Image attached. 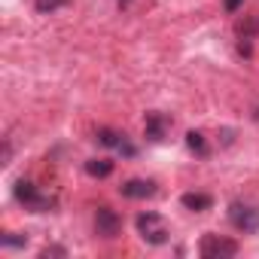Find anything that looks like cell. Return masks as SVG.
I'll return each instance as SVG.
<instances>
[{"instance_id": "obj_15", "label": "cell", "mask_w": 259, "mask_h": 259, "mask_svg": "<svg viewBox=\"0 0 259 259\" xmlns=\"http://www.w3.org/2000/svg\"><path fill=\"white\" fill-rule=\"evenodd\" d=\"M241 4H244V0H223L226 13H238V10H241Z\"/></svg>"}, {"instance_id": "obj_7", "label": "cell", "mask_w": 259, "mask_h": 259, "mask_svg": "<svg viewBox=\"0 0 259 259\" xmlns=\"http://www.w3.org/2000/svg\"><path fill=\"white\" fill-rule=\"evenodd\" d=\"M119 192L125 195V198H153L156 195V183L153 180H125L122 186H119Z\"/></svg>"}, {"instance_id": "obj_10", "label": "cell", "mask_w": 259, "mask_h": 259, "mask_svg": "<svg viewBox=\"0 0 259 259\" xmlns=\"http://www.w3.org/2000/svg\"><path fill=\"white\" fill-rule=\"evenodd\" d=\"M95 141H98L101 147H110V150H119V147L125 144V135H119V132H113V128H98V135H95Z\"/></svg>"}, {"instance_id": "obj_9", "label": "cell", "mask_w": 259, "mask_h": 259, "mask_svg": "<svg viewBox=\"0 0 259 259\" xmlns=\"http://www.w3.org/2000/svg\"><path fill=\"white\" fill-rule=\"evenodd\" d=\"M235 31H238L241 40H253V37L259 34V16H244V19H238Z\"/></svg>"}, {"instance_id": "obj_6", "label": "cell", "mask_w": 259, "mask_h": 259, "mask_svg": "<svg viewBox=\"0 0 259 259\" xmlns=\"http://www.w3.org/2000/svg\"><path fill=\"white\" fill-rule=\"evenodd\" d=\"M168 128H171V119L165 113H147V119H144V135H147V141H153V144L165 141Z\"/></svg>"}, {"instance_id": "obj_17", "label": "cell", "mask_w": 259, "mask_h": 259, "mask_svg": "<svg viewBox=\"0 0 259 259\" xmlns=\"http://www.w3.org/2000/svg\"><path fill=\"white\" fill-rule=\"evenodd\" d=\"M52 253H55V256H64V247H46V250H43V256H52Z\"/></svg>"}, {"instance_id": "obj_5", "label": "cell", "mask_w": 259, "mask_h": 259, "mask_svg": "<svg viewBox=\"0 0 259 259\" xmlns=\"http://www.w3.org/2000/svg\"><path fill=\"white\" fill-rule=\"evenodd\" d=\"M95 232H98L101 238H116V235L122 232V217H119L113 207L101 204V207L95 210Z\"/></svg>"}, {"instance_id": "obj_13", "label": "cell", "mask_w": 259, "mask_h": 259, "mask_svg": "<svg viewBox=\"0 0 259 259\" xmlns=\"http://www.w3.org/2000/svg\"><path fill=\"white\" fill-rule=\"evenodd\" d=\"M0 244H4V247H10V250H22V247H28V235H19V232H7L4 238H0Z\"/></svg>"}, {"instance_id": "obj_16", "label": "cell", "mask_w": 259, "mask_h": 259, "mask_svg": "<svg viewBox=\"0 0 259 259\" xmlns=\"http://www.w3.org/2000/svg\"><path fill=\"white\" fill-rule=\"evenodd\" d=\"M238 52H241L244 58H250V55H253V46H250V40H241V43H238Z\"/></svg>"}, {"instance_id": "obj_14", "label": "cell", "mask_w": 259, "mask_h": 259, "mask_svg": "<svg viewBox=\"0 0 259 259\" xmlns=\"http://www.w3.org/2000/svg\"><path fill=\"white\" fill-rule=\"evenodd\" d=\"M70 0H37V13H55L61 7H67Z\"/></svg>"}, {"instance_id": "obj_2", "label": "cell", "mask_w": 259, "mask_h": 259, "mask_svg": "<svg viewBox=\"0 0 259 259\" xmlns=\"http://www.w3.org/2000/svg\"><path fill=\"white\" fill-rule=\"evenodd\" d=\"M135 226H138L141 238H144L147 244H153V247H159V244H165V241H168V226H165V220H162L159 213H153V210L138 213Z\"/></svg>"}, {"instance_id": "obj_12", "label": "cell", "mask_w": 259, "mask_h": 259, "mask_svg": "<svg viewBox=\"0 0 259 259\" xmlns=\"http://www.w3.org/2000/svg\"><path fill=\"white\" fill-rule=\"evenodd\" d=\"M186 147H189L195 156H207V141H204L201 132H189V135H186Z\"/></svg>"}, {"instance_id": "obj_18", "label": "cell", "mask_w": 259, "mask_h": 259, "mask_svg": "<svg viewBox=\"0 0 259 259\" xmlns=\"http://www.w3.org/2000/svg\"><path fill=\"white\" fill-rule=\"evenodd\" d=\"M119 4H128V0H119Z\"/></svg>"}, {"instance_id": "obj_8", "label": "cell", "mask_w": 259, "mask_h": 259, "mask_svg": "<svg viewBox=\"0 0 259 259\" xmlns=\"http://www.w3.org/2000/svg\"><path fill=\"white\" fill-rule=\"evenodd\" d=\"M180 204H183L186 210H195V213H201V210H210L213 198H210L207 192H186V195L180 198Z\"/></svg>"}, {"instance_id": "obj_1", "label": "cell", "mask_w": 259, "mask_h": 259, "mask_svg": "<svg viewBox=\"0 0 259 259\" xmlns=\"http://www.w3.org/2000/svg\"><path fill=\"white\" fill-rule=\"evenodd\" d=\"M13 195H16V201H22V204H25L28 210H34V213H49V210L55 207V198L46 195V192H40L31 180H16Z\"/></svg>"}, {"instance_id": "obj_3", "label": "cell", "mask_w": 259, "mask_h": 259, "mask_svg": "<svg viewBox=\"0 0 259 259\" xmlns=\"http://www.w3.org/2000/svg\"><path fill=\"white\" fill-rule=\"evenodd\" d=\"M229 223L238 232L253 235V232H259V207L256 204H244V201H232L229 204Z\"/></svg>"}, {"instance_id": "obj_4", "label": "cell", "mask_w": 259, "mask_h": 259, "mask_svg": "<svg viewBox=\"0 0 259 259\" xmlns=\"http://www.w3.org/2000/svg\"><path fill=\"white\" fill-rule=\"evenodd\" d=\"M198 253L204 259H232L238 253V241L223 238V235H204L198 244Z\"/></svg>"}, {"instance_id": "obj_11", "label": "cell", "mask_w": 259, "mask_h": 259, "mask_svg": "<svg viewBox=\"0 0 259 259\" xmlns=\"http://www.w3.org/2000/svg\"><path fill=\"white\" fill-rule=\"evenodd\" d=\"M85 174L89 177H98V180L101 177H110L113 174V162H107V159H89L85 162Z\"/></svg>"}]
</instances>
